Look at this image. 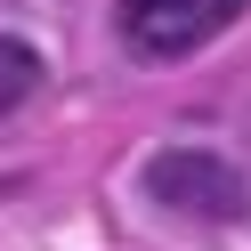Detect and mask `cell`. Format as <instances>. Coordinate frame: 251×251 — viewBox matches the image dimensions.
Segmentation results:
<instances>
[{
  "label": "cell",
  "mask_w": 251,
  "mask_h": 251,
  "mask_svg": "<svg viewBox=\"0 0 251 251\" xmlns=\"http://www.w3.org/2000/svg\"><path fill=\"white\" fill-rule=\"evenodd\" d=\"M251 17V0H114V33L146 65H178V57L211 49L219 33Z\"/></svg>",
  "instance_id": "cell-2"
},
{
  "label": "cell",
  "mask_w": 251,
  "mask_h": 251,
  "mask_svg": "<svg viewBox=\"0 0 251 251\" xmlns=\"http://www.w3.org/2000/svg\"><path fill=\"white\" fill-rule=\"evenodd\" d=\"M138 186H146V202H162V211L178 219H202V227H235V219H251V178L227 162V154L211 146H162L138 162Z\"/></svg>",
  "instance_id": "cell-1"
},
{
  "label": "cell",
  "mask_w": 251,
  "mask_h": 251,
  "mask_svg": "<svg viewBox=\"0 0 251 251\" xmlns=\"http://www.w3.org/2000/svg\"><path fill=\"white\" fill-rule=\"evenodd\" d=\"M41 49L33 41H17V33H0V114H17V105H33V89H41Z\"/></svg>",
  "instance_id": "cell-3"
}]
</instances>
